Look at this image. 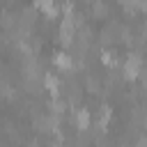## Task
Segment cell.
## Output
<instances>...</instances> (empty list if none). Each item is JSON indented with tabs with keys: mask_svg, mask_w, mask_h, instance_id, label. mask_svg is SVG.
<instances>
[{
	"mask_svg": "<svg viewBox=\"0 0 147 147\" xmlns=\"http://www.w3.org/2000/svg\"><path fill=\"white\" fill-rule=\"evenodd\" d=\"M140 74H142V57L138 53H129L124 60V78L136 80Z\"/></svg>",
	"mask_w": 147,
	"mask_h": 147,
	"instance_id": "6da1fadb",
	"label": "cell"
},
{
	"mask_svg": "<svg viewBox=\"0 0 147 147\" xmlns=\"http://www.w3.org/2000/svg\"><path fill=\"white\" fill-rule=\"evenodd\" d=\"M34 7H37L41 14H46L48 18H53V16L60 14V7H57L55 0H34Z\"/></svg>",
	"mask_w": 147,
	"mask_h": 147,
	"instance_id": "277c9868",
	"label": "cell"
},
{
	"mask_svg": "<svg viewBox=\"0 0 147 147\" xmlns=\"http://www.w3.org/2000/svg\"><path fill=\"white\" fill-rule=\"evenodd\" d=\"M44 85H46V90L53 94V99L60 94V78H57L55 74H44Z\"/></svg>",
	"mask_w": 147,
	"mask_h": 147,
	"instance_id": "5b68a950",
	"label": "cell"
},
{
	"mask_svg": "<svg viewBox=\"0 0 147 147\" xmlns=\"http://www.w3.org/2000/svg\"><path fill=\"white\" fill-rule=\"evenodd\" d=\"M53 64L62 71H71L74 69V55H69L64 51H57V53H53Z\"/></svg>",
	"mask_w": 147,
	"mask_h": 147,
	"instance_id": "7a4b0ae2",
	"label": "cell"
},
{
	"mask_svg": "<svg viewBox=\"0 0 147 147\" xmlns=\"http://www.w3.org/2000/svg\"><path fill=\"white\" fill-rule=\"evenodd\" d=\"M74 124H76L80 131L90 129V126H92V113H90L87 108H78V110H74Z\"/></svg>",
	"mask_w": 147,
	"mask_h": 147,
	"instance_id": "3957f363",
	"label": "cell"
}]
</instances>
